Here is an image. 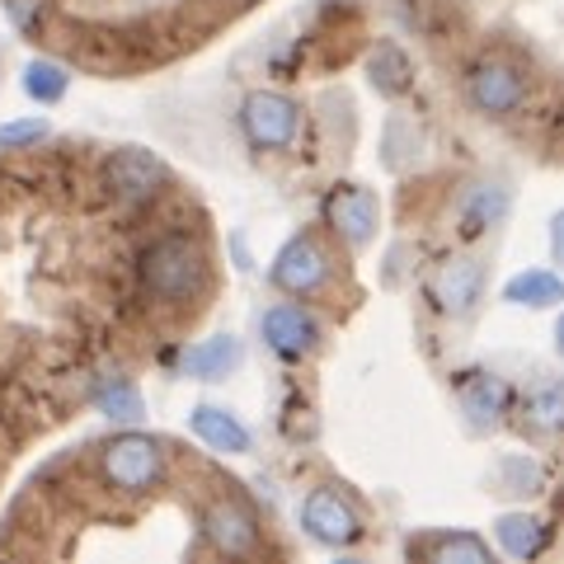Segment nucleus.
Listing matches in <instances>:
<instances>
[{"label": "nucleus", "instance_id": "1", "mask_svg": "<svg viewBox=\"0 0 564 564\" xmlns=\"http://www.w3.org/2000/svg\"><path fill=\"white\" fill-rule=\"evenodd\" d=\"M141 273H147L151 296H161V302H188L193 282H198V273H203V259L188 245V236H165V240L151 245L147 269Z\"/></svg>", "mask_w": 564, "mask_h": 564}, {"label": "nucleus", "instance_id": "2", "mask_svg": "<svg viewBox=\"0 0 564 564\" xmlns=\"http://www.w3.org/2000/svg\"><path fill=\"white\" fill-rule=\"evenodd\" d=\"M161 443H151V437H113L109 447H104V475L122 489V494H147L155 480H161Z\"/></svg>", "mask_w": 564, "mask_h": 564}, {"label": "nucleus", "instance_id": "3", "mask_svg": "<svg viewBox=\"0 0 564 564\" xmlns=\"http://www.w3.org/2000/svg\"><path fill=\"white\" fill-rule=\"evenodd\" d=\"M470 99L480 113H513L527 99V80L508 62H480L470 70Z\"/></svg>", "mask_w": 564, "mask_h": 564}, {"label": "nucleus", "instance_id": "4", "mask_svg": "<svg viewBox=\"0 0 564 564\" xmlns=\"http://www.w3.org/2000/svg\"><path fill=\"white\" fill-rule=\"evenodd\" d=\"M245 132H250L254 147H288L296 132V104L282 95H254L245 104Z\"/></svg>", "mask_w": 564, "mask_h": 564}, {"label": "nucleus", "instance_id": "5", "mask_svg": "<svg viewBox=\"0 0 564 564\" xmlns=\"http://www.w3.org/2000/svg\"><path fill=\"white\" fill-rule=\"evenodd\" d=\"M302 522H306V532L315 541H325V545H348L352 536H358V518H352V508L334 489L311 494L306 508H302Z\"/></svg>", "mask_w": 564, "mask_h": 564}, {"label": "nucleus", "instance_id": "6", "mask_svg": "<svg viewBox=\"0 0 564 564\" xmlns=\"http://www.w3.org/2000/svg\"><path fill=\"white\" fill-rule=\"evenodd\" d=\"M207 536L217 541L226 555H240V551H250V545L259 541V522H254V513L245 503L217 499L212 503V513H207Z\"/></svg>", "mask_w": 564, "mask_h": 564}, {"label": "nucleus", "instance_id": "7", "mask_svg": "<svg viewBox=\"0 0 564 564\" xmlns=\"http://www.w3.org/2000/svg\"><path fill=\"white\" fill-rule=\"evenodd\" d=\"M321 278H325V254L315 240L288 245L282 259L273 263V282L282 292H311V288H321Z\"/></svg>", "mask_w": 564, "mask_h": 564}, {"label": "nucleus", "instance_id": "8", "mask_svg": "<svg viewBox=\"0 0 564 564\" xmlns=\"http://www.w3.org/2000/svg\"><path fill=\"white\" fill-rule=\"evenodd\" d=\"M263 339H269L278 352H288V358H302V352L315 344V321L302 306H273L263 315Z\"/></svg>", "mask_w": 564, "mask_h": 564}, {"label": "nucleus", "instance_id": "9", "mask_svg": "<svg viewBox=\"0 0 564 564\" xmlns=\"http://www.w3.org/2000/svg\"><path fill=\"white\" fill-rule=\"evenodd\" d=\"M329 221L339 226V231H344L352 245H362L367 236H372V221H377L372 193H367V188H344V193H334V198H329Z\"/></svg>", "mask_w": 564, "mask_h": 564}, {"label": "nucleus", "instance_id": "10", "mask_svg": "<svg viewBox=\"0 0 564 564\" xmlns=\"http://www.w3.org/2000/svg\"><path fill=\"white\" fill-rule=\"evenodd\" d=\"M480 288H485V273L480 263H447L443 273H437V302H443L447 311L466 315L475 302H480Z\"/></svg>", "mask_w": 564, "mask_h": 564}, {"label": "nucleus", "instance_id": "11", "mask_svg": "<svg viewBox=\"0 0 564 564\" xmlns=\"http://www.w3.org/2000/svg\"><path fill=\"white\" fill-rule=\"evenodd\" d=\"M109 180H113V188L122 193V198H151L155 180H161V165H155L147 151H122L113 161V170H109Z\"/></svg>", "mask_w": 564, "mask_h": 564}, {"label": "nucleus", "instance_id": "12", "mask_svg": "<svg viewBox=\"0 0 564 564\" xmlns=\"http://www.w3.org/2000/svg\"><path fill=\"white\" fill-rule=\"evenodd\" d=\"M193 433H198L203 443H212L217 452H245V447H250L245 429L236 419H226L221 410H198V414H193Z\"/></svg>", "mask_w": 564, "mask_h": 564}, {"label": "nucleus", "instance_id": "13", "mask_svg": "<svg viewBox=\"0 0 564 564\" xmlns=\"http://www.w3.org/2000/svg\"><path fill=\"white\" fill-rule=\"evenodd\" d=\"M231 362H236V344L231 339H212L203 348H188V358H184L188 377H221Z\"/></svg>", "mask_w": 564, "mask_h": 564}, {"label": "nucleus", "instance_id": "14", "mask_svg": "<svg viewBox=\"0 0 564 564\" xmlns=\"http://www.w3.org/2000/svg\"><path fill=\"white\" fill-rule=\"evenodd\" d=\"M508 296H513V302H532V306H551V302H560V282L551 273H527L508 288Z\"/></svg>", "mask_w": 564, "mask_h": 564}, {"label": "nucleus", "instance_id": "15", "mask_svg": "<svg viewBox=\"0 0 564 564\" xmlns=\"http://www.w3.org/2000/svg\"><path fill=\"white\" fill-rule=\"evenodd\" d=\"M499 541L508 545L513 555H532L536 551V522H522V518H508L503 527H499Z\"/></svg>", "mask_w": 564, "mask_h": 564}, {"label": "nucleus", "instance_id": "16", "mask_svg": "<svg viewBox=\"0 0 564 564\" xmlns=\"http://www.w3.org/2000/svg\"><path fill=\"white\" fill-rule=\"evenodd\" d=\"M62 85H66V76H62L57 66H33V70H29V90L39 95V99H57Z\"/></svg>", "mask_w": 564, "mask_h": 564}, {"label": "nucleus", "instance_id": "17", "mask_svg": "<svg viewBox=\"0 0 564 564\" xmlns=\"http://www.w3.org/2000/svg\"><path fill=\"white\" fill-rule=\"evenodd\" d=\"M104 404L118 410V419H137L141 414V400H137V391H128V386H113V391L104 395Z\"/></svg>", "mask_w": 564, "mask_h": 564}, {"label": "nucleus", "instance_id": "18", "mask_svg": "<svg viewBox=\"0 0 564 564\" xmlns=\"http://www.w3.org/2000/svg\"><path fill=\"white\" fill-rule=\"evenodd\" d=\"M43 128L39 122H10V128H0V147H14V141H33Z\"/></svg>", "mask_w": 564, "mask_h": 564}, {"label": "nucleus", "instance_id": "19", "mask_svg": "<svg viewBox=\"0 0 564 564\" xmlns=\"http://www.w3.org/2000/svg\"><path fill=\"white\" fill-rule=\"evenodd\" d=\"M231 6H254V0H231Z\"/></svg>", "mask_w": 564, "mask_h": 564}]
</instances>
